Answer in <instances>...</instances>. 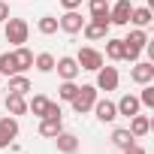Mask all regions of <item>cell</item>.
I'll return each instance as SVG.
<instances>
[{
    "instance_id": "cell-2",
    "label": "cell",
    "mask_w": 154,
    "mask_h": 154,
    "mask_svg": "<svg viewBox=\"0 0 154 154\" xmlns=\"http://www.w3.org/2000/svg\"><path fill=\"white\" fill-rule=\"evenodd\" d=\"M69 103H72V109L79 112V115H85V112L94 109V103H97V88H94V85H82L79 94H75Z\"/></svg>"
},
{
    "instance_id": "cell-19",
    "label": "cell",
    "mask_w": 154,
    "mask_h": 154,
    "mask_svg": "<svg viewBox=\"0 0 154 154\" xmlns=\"http://www.w3.org/2000/svg\"><path fill=\"white\" fill-rule=\"evenodd\" d=\"M18 66H15V54L12 51H3L0 54V75H15Z\"/></svg>"
},
{
    "instance_id": "cell-26",
    "label": "cell",
    "mask_w": 154,
    "mask_h": 154,
    "mask_svg": "<svg viewBox=\"0 0 154 154\" xmlns=\"http://www.w3.org/2000/svg\"><path fill=\"white\" fill-rule=\"evenodd\" d=\"M33 63H36V69H39V72H51V69H54V57H51L48 51L36 54V57H33Z\"/></svg>"
},
{
    "instance_id": "cell-18",
    "label": "cell",
    "mask_w": 154,
    "mask_h": 154,
    "mask_svg": "<svg viewBox=\"0 0 154 154\" xmlns=\"http://www.w3.org/2000/svg\"><path fill=\"white\" fill-rule=\"evenodd\" d=\"M60 130H63L60 118H42V124H39V133H42V136H48V139H54Z\"/></svg>"
},
{
    "instance_id": "cell-20",
    "label": "cell",
    "mask_w": 154,
    "mask_h": 154,
    "mask_svg": "<svg viewBox=\"0 0 154 154\" xmlns=\"http://www.w3.org/2000/svg\"><path fill=\"white\" fill-rule=\"evenodd\" d=\"M0 133H3L6 139H15L18 136V121L12 115H3V118H0Z\"/></svg>"
},
{
    "instance_id": "cell-1",
    "label": "cell",
    "mask_w": 154,
    "mask_h": 154,
    "mask_svg": "<svg viewBox=\"0 0 154 154\" xmlns=\"http://www.w3.org/2000/svg\"><path fill=\"white\" fill-rule=\"evenodd\" d=\"M27 33H30V27H27L24 18H6V42L24 45L27 42Z\"/></svg>"
},
{
    "instance_id": "cell-27",
    "label": "cell",
    "mask_w": 154,
    "mask_h": 154,
    "mask_svg": "<svg viewBox=\"0 0 154 154\" xmlns=\"http://www.w3.org/2000/svg\"><path fill=\"white\" fill-rule=\"evenodd\" d=\"M36 27H39V33H45V36H51V33H57V18H51V15H42Z\"/></svg>"
},
{
    "instance_id": "cell-8",
    "label": "cell",
    "mask_w": 154,
    "mask_h": 154,
    "mask_svg": "<svg viewBox=\"0 0 154 154\" xmlns=\"http://www.w3.org/2000/svg\"><path fill=\"white\" fill-rule=\"evenodd\" d=\"M130 79L136 82V85H151L154 82V63H136L133 69H130Z\"/></svg>"
},
{
    "instance_id": "cell-15",
    "label": "cell",
    "mask_w": 154,
    "mask_h": 154,
    "mask_svg": "<svg viewBox=\"0 0 154 154\" xmlns=\"http://www.w3.org/2000/svg\"><path fill=\"white\" fill-rule=\"evenodd\" d=\"M91 21H109V0H91Z\"/></svg>"
},
{
    "instance_id": "cell-24",
    "label": "cell",
    "mask_w": 154,
    "mask_h": 154,
    "mask_svg": "<svg viewBox=\"0 0 154 154\" xmlns=\"http://www.w3.org/2000/svg\"><path fill=\"white\" fill-rule=\"evenodd\" d=\"M106 57L121 60V57H124V42H121V39H106Z\"/></svg>"
},
{
    "instance_id": "cell-11",
    "label": "cell",
    "mask_w": 154,
    "mask_h": 154,
    "mask_svg": "<svg viewBox=\"0 0 154 154\" xmlns=\"http://www.w3.org/2000/svg\"><path fill=\"white\" fill-rule=\"evenodd\" d=\"M94 112H97V118H100L103 124H109V121L118 118V109H115V103H109V100H97V103H94Z\"/></svg>"
},
{
    "instance_id": "cell-32",
    "label": "cell",
    "mask_w": 154,
    "mask_h": 154,
    "mask_svg": "<svg viewBox=\"0 0 154 154\" xmlns=\"http://www.w3.org/2000/svg\"><path fill=\"white\" fill-rule=\"evenodd\" d=\"M6 18H9V6H6V3H3V0H0V24H3V21H6Z\"/></svg>"
},
{
    "instance_id": "cell-7",
    "label": "cell",
    "mask_w": 154,
    "mask_h": 154,
    "mask_svg": "<svg viewBox=\"0 0 154 154\" xmlns=\"http://www.w3.org/2000/svg\"><path fill=\"white\" fill-rule=\"evenodd\" d=\"M54 69H57V75H60L63 82H72L75 75L82 72L79 63H75V57H60V60H54Z\"/></svg>"
},
{
    "instance_id": "cell-14",
    "label": "cell",
    "mask_w": 154,
    "mask_h": 154,
    "mask_svg": "<svg viewBox=\"0 0 154 154\" xmlns=\"http://www.w3.org/2000/svg\"><path fill=\"white\" fill-rule=\"evenodd\" d=\"M130 21H133L136 27H148V24L154 21V15H151V9H148V6H133V12H130Z\"/></svg>"
},
{
    "instance_id": "cell-5",
    "label": "cell",
    "mask_w": 154,
    "mask_h": 154,
    "mask_svg": "<svg viewBox=\"0 0 154 154\" xmlns=\"http://www.w3.org/2000/svg\"><path fill=\"white\" fill-rule=\"evenodd\" d=\"M94 88H97V91H115V88H118V69H115V66H100Z\"/></svg>"
},
{
    "instance_id": "cell-17",
    "label": "cell",
    "mask_w": 154,
    "mask_h": 154,
    "mask_svg": "<svg viewBox=\"0 0 154 154\" xmlns=\"http://www.w3.org/2000/svg\"><path fill=\"white\" fill-rule=\"evenodd\" d=\"M148 130H151V121H148L145 115H139V112H136V115L130 118V133H133V136L139 139V136H145Z\"/></svg>"
},
{
    "instance_id": "cell-16",
    "label": "cell",
    "mask_w": 154,
    "mask_h": 154,
    "mask_svg": "<svg viewBox=\"0 0 154 154\" xmlns=\"http://www.w3.org/2000/svg\"><path fill=\"white\" fill-rule=\"evenodd\" d=\"M12 54H15V66H18V72H21V69H30V66H33V51H30V48L18 45V48H15Z\"/></svg>"
},
{
    "instance_id": "cell-10",
    "label": "cell",
    "mask_w": 154,
    "mask_h": 154,
    "mask_svg": "<svg viewBox=\"0 0 154 154\" xmlns=\"http://www.w3.org/2000/svg\"><path fill=\"white\" fill-rule=\"evenodd\" d=\"M139 97H133V94H124L118 103H115V109H118V115H127V118H133L136 112H139Z\"/></svg>"
},
{
    "instance_id": "cell-12",
    "label": "cell",
    "mask_w": 154,
    "mask_h": 154,
    "mask_svg": "<svg viewBox=\"0 0 154 154\" xmlns=\"http://www.w3.org/2000/svg\"><path fill=\"white\" fill-rule=\"evenodd\" d=\"M54 142H57V151H63V154H75V151H79V139H75L72 133H57L54 136Z\"/></svg>"
},
{
    "instance_id": "cell-3",
    "label": "cell",
    "mask_w": 154,
    "mask_h": 154,
    "mask_svg": "<svg viewBox=\"0 0 154 154\" xmlns=\"http://www.w3.org/2000/svg\"><path fill=\"white\" fill-rule=\"evenodd\" d=\"M75 63H79V69H100L103 66V54L97 48H79V54H75Z\"/></svg>"
},
{
    "instance_id": "cell-22",
    "label": "cell",
    "mask_w": 154,
    "mask_h": 154,
    "mask_svg": "<svg viewBox=\"0 0 154 154\" xmlns=\"http://www.w3.org/2000/svg\"><path fill=\"white\" fill-rule=\"evenodd\" d=\"M133 139H136V136H133L130 130H124V127L112 130V142H115L118 148H130V145H133Z\"/></svg>"
},
{
    "instance_id": "cell-33",
    "label": "cell",
    "mask_w": 154,
    "mask_h": 154,
    "mask_svg": "<svg viewBox=\"0 0 154 154\" xmlns=\"http://www.w3.org/2000/svg\"><path fill=\"white\" fill-rule=\"evenodd\" d=\"M124 154H145V148H139V145H136V142H133V145H130V148H124Z\"/></svg>"
},
{
    "instance_id": "cell-23",
    "label": "cell",
    "mask_w": 154,
    "mask_h": 154,
    "mask_svg": "<svg viewBox=\"0 0 154 154\" xmlns=\"http://www.w3.org/2000/svg\"><path fill=\"white\" fill-rule=\"evenodd\" d=\"M9 91H12V94H27V91H30V82L24 79V75L15 72V75H9Z\"/></svg>"
},
{
    "instance_id": "cell-9",
    "label": "cell",
    "mask_w": 154,
    "mask_h": 154,
    "mask_svg": "<svg viewBox=\"0 0 154 154\" xmlns=\"http://www.w3.org/2000/svg\"><path fill=\"white\" fill-rule=\"evenodd\" d=\"M109 27H112L109 21H88V24L82 27V33H85L88 39H106V36H109Z\"/></svg>"
},
{
    "instance_id": "cell-34",
    "label": "cell",
    "mask_w": 154,
    "mask_h": 154,
    "mask_svg": "<svg viewBox=\"0 0 154 154\" xmlns=\"http://www.w3.org/2000/svg\"><path fill=\"white\" fill-rule=\"evenodd\" d=\"M0 148H9V139H6L3 133H0Z\"/></svg>"
},
{
    "instance_id": "cell-25",
    "label": "cell",
    "mask_w": 154,
    "mask_h": 154,
    "mask_svg": "<svg viewBox=\"0 0 154 154\" xmlns=\"http://www.w3.org/2000/svg\"><path fill=\"white\" fill-rule=\"evenodd\" d=\"M48 103H51V100H48V97H42V94H39V97H33V100H30V103H27V109H30V112H33V115H39V118H45V109H48Z\"/></svg>"
},
{
    "instance_id": "cell-6",
    "label": "cell",
    "mask_w": 154,
    "mask_h": 154,
    "mask_svg": "<svg viewBox=\"0 0 154 154\" xmlns=\"http://www.w3.org/2000/svg\"><path fill=\"white\" fill-rule=\"evenodd\" d=\"M130 12H133L130 0H115V6L109 9V21L112 24H130Z\"/></svg>"
},
{
    "instance_id": "cell-30",
    "label": "cell",
    "mask_w": 154,
    "mask_h": 154,
    "mask_svg": "<svg viewBox=\"0 0 154 154\" xmlns=\"http://www.w3.org/2000/svg\"><path fill=\"white\" fill-rule=\"evenodd\" d=\"M45 118H60V106H57V103H48V109H45Z\"/></svg>"
},
{
    "instance_id": "cell-21",
    "label": "cell",
    "mask_w": 154,
    "mask_h": 154,
    "mask_svg": "<svg viewBox=\"0 0 154 154\" xmlns=\"http://www.w3.org/2000/svg\"><path fill=\"white\" fill-rule=\"evenodd\" d=\"M124 42L142 51V48H145V42H148V33H145L142 27H136V30H130V33H127V39H124Z\"/></svg>"
},
{
    "instance_id": "cell-29",
    "label": "cell",
    "mask_w": 154,
    "mask_h": 154,
    "mask_svg": "<svg viewBox=\"0 0 154 154\" xmlns=\"http://www.w3.org/2000/svg\"><path fill=\"white\" fill-rule=\"evenodd\" d=\"M139 103H142V106H148V109L154 106V88H151V85H145V88H142V97H139Z\"/></svg>"
},
{
    "instance_id": "cell-4",
    "label": "cell",
    "mask_w": 154,
    "mask_h": 154,
    "mask_svg": "<svg viewBox=\"0 0 154 154\" xmlns=\"http://www.w3.org/2000/svg\"><path fill=\"white\" fill-rule=\"evenodd\" d=\"M57 27H60L63 33H79V30L85 27V18L75 12V9H66V12L57 18Z\"/></svg>"
},
{
    "instance_id": "cell-13",
    "label": "cell",
    "mask_w": 154,
    "mask_h": 154,
    "mask_svg": "<svg viewBox=\"0 0 154 154\" xmlns=\"http://www.w3.org/2000/svg\"><path fill=\"white\" fill-rule=\"evenodd\" d=\"M6 112H9V115H24V112H27L24 94H12V91H9V97H6Z\"/></svg>"
},
{
    "instance_id": "cell-31",
    "label": "cell",
    "mask_w": 154,
    "mask_h": 154,
    "mask_svg": "<svg viewBox=\"0 0 154 154\" xmlns=\"http://www.w3.org/2000/svg\"><path fill=\"white\" fill-rule=\"evenodd\" d=\"M60 6H63V9H79L82 0H60Z\"/></svg>"
},
{
    "instance_id": "cell-28",
    "label": "cell",
    "mask_w": 154,
    "mask_h": 154,
    "mask_svg": "<svg viewBox=\"0 0 154 154\" xmlns=\"http://www.w3.org/2000/svg\"><path fill=\"white\" fill-rule=\"evenodd\" d=\"M75 94H79V85H75V82H63V85L57 88V97H60V100H66V103H69Z\"/></svg>"
}]
</instances>
